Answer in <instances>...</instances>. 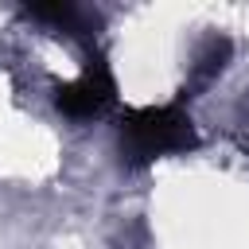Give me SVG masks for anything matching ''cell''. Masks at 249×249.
<instances>
[{
    "mask_svg": "<svg viewBox=\"0 0 249 249\" xmlns=\"http://www.w3.org/2000/svg\"><path fill=\"white\" fill-rule=\"evenodd\" d=\"M54 101H58V109L66 117H93V113H101L113 101V78H109L105 66H93L78 82L58 86V97Z\"/></svg>",
    "mask_w": 249,
    "mask_h": 249,
    "instance_id": "2",
    "label": "cell"
},
{
    "mask_svg": "<svg viewBox=\"0 0 249 249\" xmlns=\"http://www.w3.org/2000/svg\"><path fill=\"white\" fill-rule=\"evenodd\" d=\"M191 148H198V132L179 105H140L121 117V152L128 163H152Z\"/></svg>",
    "mask_w": 249,
    "mask_h": 249,
    "instance_id": "1",
    "label": "cell"
}]
</instances>
